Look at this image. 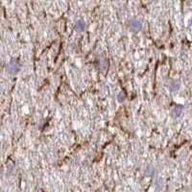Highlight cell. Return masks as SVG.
Returning <instances> with one entry per match:
<instances>
[{
  "label": "cell",
  "mask_w": 192,
  "mask_h": 192,
  "mask_svg": "<svg viewBox=\"0 0 192 192\" xmlns=\"http://www.w3.org/2000/svg\"><path fill=\"white\" fill-rule=\"evenodd\" d=\"M130 27H131V29L134 30V31H139L141 29V23L138 20L132 19L130 22Z\"/></svg>",
  "instance_id": "cell-2"
},
{
  "label": "cell",
  "mask_w": 192,
  "mask_h": 192,
  "mask_svg": "<svg viewBox=\"0 0 192 192\" xmlns=\"http://www.w3.org/2000/svg\"><path fill=\"white\" fill-rule=\"evenodd\" d=\"M19 68H20V66L16 61H12L7 66V70L10 72L11 74H16V73L19 71Z\"/></svg>",
  "instance_id": "cell-1"
},
{
  "label": "cell",
  "mask_w": 192,
  "mask_h": 192,
  "mask_svg": "<svg viewBox=\"0 0 192 192\" xmlns=\"http://www.w3.org/2000/svg\"><path fill=\"white\" fill-rule=\"evenodd\" d=\"M85 27H86V24H85V22L83 20H79L78 22H77L76 29L78 31H83L85 29Z\"/></svg>",
  "instance_id": "cell-3"
}]
</instances>
